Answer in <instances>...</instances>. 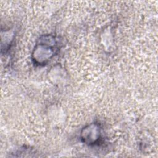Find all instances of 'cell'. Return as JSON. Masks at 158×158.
Returning <instances> with one entry per match:
<instances>
[{"mask_svg":"<svg viewBox=\"0 0 158 158\" xmlns=\"http://www.w3.org/2000/svg\"><path fill=\"white\" fill-rule=\"evenodd\" d=\"M101 137V128L96 123H92L83 129L82 141L88 145H94L98 143Z\"/></svg>","mask_w":158,"mask_h":158,"instance_id":"7a4b0ae2","label":"cell"},{"mask_svg":"<svg viewBox=\"0 0 158 158\" xmlns=\"http://www.w3.org/2000/svg\"><path fill=\"white\" fill-rule=\"evenodd\" d=\"M56 49L50 44L41 43L36 45L34 49L33 56L35 62L39 65L44 64L54 55Z\"/></svg>","mask_w":158,"mask_h":158,"instance_id":"6da1fadb","label":"cell"}]
</instances>
